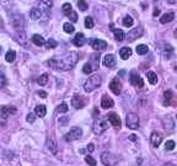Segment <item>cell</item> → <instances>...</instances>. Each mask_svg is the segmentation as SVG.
Instances as JSON below:
<instances>
[{"instance_id": "cell-28", "label": "cell", "mask_w": 177, "mask_h": 166, "mask_svg": "<svg viewBox=\"0 0 177 166\" xmlns=\"http://www.w3.org/2000/svg\"><path fill=\"white\" fill-rule=\"evenodd\" d=\"M32 42L36 44V46H43V44H46L44 38H43L42 36H40V34H33L32 36Z\"/></svg>"}, {"instance_id": "cell-37", "label": "cell", "mask_w": 177, "mask_h": 166, "mask_svg": "<svg viewBox=\"0 0 177 166\" xmlns=\"http://www.w3.org/2000/svg\"><path fill=\"white\" fill-rule=\"evenodd\" d=\"M94 25H95V24H94L92 17H90V16L85 17V27H86V28H92Z\"/></svg>"}, {"instance_id": "cell-1", "label": "cell", "mask_w": 177, "mask_h": 166, "mask_svg": "<svg viewBox=\"0 0 177 166\" xmlns=\"http://www.w3.org/2000/svg\"><path fill=\"white\" fill-rule=\"evenodd\" d=\"M79 60V54L76 52H70L69 54H66L65 57H63L62 59H49L47 62V64L54 69H60V70H69L72 69Z\"/></svg>"}, {"instance_id": "cell-5", "label": "cell", "mask_w": 177, "mask_h": 166, "mask_svg": "<svg viewBox=\"0 0 177 166\" xmlns=\"http://www.w3.org/2000/svg\"><path fill=\"white\" fill-rule=\"evenodd\" d=\"M126 123H127V127L130 128V129H138L139 128V117L138 115L133 113V112H129L126 117Z\"/></svg>"}, {"instance_id": "cell-44", "label": "cell", "mask_w": 177, "mask_h": 166, "mask_svg": "<svg viewBox=\"0 0 177 166\" xmlns=\"http://www.w3.org/2000/svg\"><path fill=\"white\" fill-rule=\"evenodd\" d=\"M6 83H8V80H6L5 75H4V74H0V89H3V87H5Z\"/></svg>"}, {"instance_id": "cell-45", "label": "cell", "mask_w": 177, "mask_h": 166, "mask_svg": "<svg viewBox=\"0 0 177 166\" xmlns=\"http://www.w3.org/2000/svg\"><path fill=\"white\" fill-rule=\"evenodd\" d=\"M68 109H69L68 105H66V103H62V105H59V107H58V112H60V113H65Z\"/></svg>"}, {"instance_id": "cell-55", "label": "cell", "mask_w": 177, "mask_h": 166, "mask_svg": "<svg viewBox=\"0 0 177 166\" xmlns=\"http://www.w3.org/2000/svg\"><path fill=\"white\" fill-rule=\"evenodd\" d=\"M176 70H177V68H176Z\"/></svg>"}, {"instance_id": "cell-10", "label": "cell", "mask_w": 177, "mask_h": 166, "mask_svg": "<svg viewBox=\"0 0 177 166\" xmlns=\"http://www.w3.org/2000/svg\"><path fill=\"white\" fill-rule=\"evenodd\" d=\"M91 47L95 50H103L107 48V42L98 40V38H94V40H91Z\"/></svg>"}, {"instance_id": "cell-53", "label": "cell", "mask_w": 177, "mask_h": 166, "mask_svg": "<svg viewBox=\"0 0 177 166\" xmlns=\"http://www.w3.org/2000/svg\"><path fill=\"white\" fill-rule=\"evenodd\" d=\"M175 37L177 38V27H176V30H175Z\"/></svg>"}, {"instance_id": "cell-40", "label": "cell", "mask_w": 177, "mask_h": 166, "mask_svg": "<svg viewBox=\"0 0 177 166\" xmlns=\"http://www.w3.org/2000/svg\"><path fill=\"white\" fill-rule=\"evenodd\" d=\"M78 8L81 11H86L87 10V3L85 2V0H79V2H78Z\"/></svg>"}, {"instance_id": "cell-27", "label": "cell", "mask_w": 177, "mask_h": 166, "mask_svg": "<svg viewBox=\"0 0 177 166\" xmlns=\"http://www.w3.org/2000/svg\"><path fill=\"white\" fill-rule=\"evenodd\" d=\"M146 78H148V81H149L151 85L157 84L159 78H157V75H156V74H155L154 71H148V73H146Z\"/></svg>"}, {"instance_id": "cell-8", "label": "cell", "mask_w": 177, "mask_h": 166, "mask_svg": "<svg viewBox=\"0 0 177 166\" xmlns=\"http://www.w3.org/2000/svg\"><path fill=\"white\" fill-rule=\"evenodd\" d=\"M129 81H130V84H132L133 86H135V87H143V86H144L143 79L140 78V75H139L137 71H132V73H130Z\"/></svg>"}, {"instance_id": "cell-7", "label": "cell", "mask_w": 177, "mask_h": 166, "mask_svg": "<svg viewBox=\"0 0 177 166\" xmlns=\"http://www.w3.org/2000/svg\"><path fill=\"white\" fill-rule=\"evenodd\" d=\"M16 112V108L15 107H11V106H3L0 108V122H5L11 113H15Z\"/></svg>"}, {"instance_id": "cell-46", "label": "cell", "mask_w": 177, "mask_h": 166, "mask_svg": "<svg viewBox=\"0 0 177 166\" xmlns=\"http://www.w3.org/2000/svg\"><path fill=\"white\" fill-rule=\"evenodd\" d=\"M86 150H87L88 153H92V151L95 150V145H94V144H88V145L86 146Z\"/></svg>"}, {"instance_id": "cell-20", "label": "cell", "mask_w": 177, "mask_h": 166, "mask_svg": "<svg viewBox=\"0 0 177 166\" xmlns=\"http://www.w3.org/2000/svg\"><path fill=\"white\" fill-rule=\"evenodd\" d=\"M16 41L19 42L20 44H26L27 43V37H26V32L25 31H17L16 32Z\"/></svg>"}, {"instance_id": "cell-34", "label": "cell", "mask_w": 177, "mask_h": 166, "mask_svg": "<svg viewBox=\"0 0 177 166\" xmlns=\"http://www.w3.org/2000/svg\"><path fill=\"white\" fill-rule=\"evenodd\" d=\"M94 70H96V69H95V67H94L91 63H86V64L84 65V68H82V71H84L85 74H91Z\"/></svg>"}, {"instance_id": "cell-50", "label": "cell", "mask_w": 177, "mask_h": 166, "mask_svg": "<svg viewBox=\"0 0 177 166\" xmlns=\"http://www.w3.org/2000/svg\"><path fill=\"white\" fill-rule=\"evenodd\" d=\"M129 139L130 140H137V135L135 134H132V135H129Z\"/></svg>"}, {"instance_id": "cell-23", "label": "cell", "mask_w": 177, "mask_h": 166, "mask_svg": "<svg viewBox=\"0 0 177 166\" xmlns=\"http://www.w3.org/2000/svg\"><path fill=\"white\" fill-rule=\"evenodd\" d=\"M30 16L33 21H37L40 20V18L42 17V11L40 9H36V8H33L31 11H30Z\"/></svg>"}, {"instance_id": "cell-35", "label": "cell", "mask_w": 177, "mask_h": 166, "mask_svg": "<svg viewBox=\"0 0 177 166\" xmlns=\"http://www.w3.org/2000/svg\"><path fill=\"white\" fill-rule=\"evenodd\" d=\"M63 28H64V32H66V33H73L74 31H75V27L70 24V22H65L64 25H63Z\"/></svg>"}, {"instance_id": "cell-30", "label": "cell", "mask_w": 177, "mask_h": 166, "mask_svg": "<svg viewBox=\"0 0 177 166\" xmlns=\"http://www.w3.org/2000/svg\"><path fill=\"white\" fill-rule=\"evenodd\" d=\"M113 32H114V38H116L118 42H122L123 40L126 38V34H124V32H123L122 30H119V28H116Z\"/></svg>"}, {"instance_id": "cell-41", "label": "cell", "mask_w": 177, "mask_h": 166, "mask_svg": "<svg viewBox=\"0 0 177 166\" xmlns=\"http://www.w3.org/2000/svg\"><path fill=\"white\" fill-rule=\"evenodd\" d=\"M66 16L69 17V20H70V21H73V22H76V21H78V15H76L75 11H70Z\"/></svg>"}, {"instance_id": "cell-15", "label": "cell", "mask_w": 177, "mask_h": 166, "mask_svg": "<svg viewBox=\"0 0 177 166\" xmlns=\"http://www.w3.org/2000/svg\"><path fill=\"white\" fill-rule=\"evenodd\" d=\"M164 96H165V101H164L165 105H167V106H170V105H173V106L177 105V100L175 99V96H173V94H172V91H171V90L165 91Z\"/></svg>"}, {"instance_id": "cell-36", "label": "cell", "mask_w": 177, "mask_h": 166, "mask_svg": "<svg viewBox=\"0 0 177 166\" xmlns=\"http://www.w3.org/2000/svg\"><path fill=\"white\" fill-rule=\"evenodd\" d=\"M57 46H58L57 41H54L53 38H49V40L46 42V48H48V49H53V48H56Z\"/></svg>"}, {"instance_id": "cell-51", "label": "cell", "mask_w": 177, "mask_h": 166, "mask_svg": "<svg viewBox=\"0 0 177 166\" xmlns=\"http://www.w3.org/2000/svg\"><path fill=\"white\" fill-rule=\"evenodd\" d=\"M163 166H175L173 164H170V162H167V164H164Z\"/></svg>"}, {"instance_id": "cell-14", "label": "cell", "mask_w": 177, "mask_h": 166, "mask_svg": "<svg viewBox=\"0 0 177 166\" xmlns=\"http://www.w3.org/2000/svg\"><path fill=\"white\" fill-rule=\"evenodd\" d=\"M143 32H144L143 28H140V27H138V28H133L130 32H128V34H127V40H128V41H134V40L139 38V37H141Z\"/></svg>"}, {"instance_id": "cell-49", "label": "cell", "mask_w": 177, "mask_h": 166, "mask_svg": "<svg viewBox=\"0 0 177 166\" xmlns=\"http://www.w3.org/2000/svg\"><path fill=\"white\" fill-rule=\"evenodd\" d=\"M159 14H160V10H159V9H155V10H154V12H153V15H154V16H157Z\"/></svg>"}, {"instance_id": "cell-21", "label": "cell", "mask_w": 177, "mask_h": 166, "mask_svg": "<svg viewBox=\"0 0 177 166\" xmlns=\"http://www.w3.org/2000/svg\"><path fill=\"white\" fill-rule=\"evenodd\" d=\"M119 55L123 60H127L130 55H132V49L129 47H123L121 50H119Z\"/></svg>"}, {"instance_id": "cell-18", "label": "cell", "mask_w": 177, "mask_h": 166, "mask_svg": "<svg viewBox=\"0 0 177 166\" xmlns=\"http://www.w3.org/2000/svg\"><path fill=\"white\" fill-rule=\"evenodd\" d=\"M103 65L107 68H113L116 65V58L113 54H107L103 58Z\"/></svg>"}, {"instance_id": "cell-22", "label": "cell", "mask_w": 177, "mask_h": 166, "mask_svg": "<svg viewBox=\"0 0 177 166\" xmlns=\"http://www.w3.org/2000/svg\"><path fill=\"white\" fill-rule=\"evenodd\" d=\"M48 149L52 154H57V150H58V144L56 142L54 138H50L49 142H48Z\"/></svg>"}, {"instance_id": "cell-33", "label": "cell", "mask_w": 177, "mask_h": 166, "mask_svg": "<svg viewBox=\"0 0 177 166\" xmlns=\"http://www.w3.org/2000/svg\"><path fill=\"white\" fill-rule=\"evenodd\" d=\"M148 52H149V48H148V46H145V44H139V46L137 47V53L140 54V55H144V54H146Z\"/></svg>"}, {"instance_id": "cell-2", "label": "cell", "mask_w": 177, "mask_h": 166, "mask_svg": "<svg viewBox=\"0 0 177 166\" xmlns=\"http://www.w3.org/2000/svg\"><path fill=\"white\" fill-rule=\"evenodd\" d=\"M101 83H102V78L100 75H92L90 76L84 84V90L86 92H91L94 90H96L97 87L101 86Z\"/></svg>"}, {"instance_id": "cell-25", "label": "cell", "mask_w": 177, "mask_h": 166, "mask_svg": "<svg viewBox=\"0 0 177 166\" xmlns=\"http://www.w3.org/2000/svg\"><path fill=\"white\" fill-rule=\"evenodd\" d=\"M175 18V14L173 12H167V14H164L160 18V22L161 24H167V22H171Z\"/></svg>"}, {"instance_id": "cell-43", "label": "cell", "mask_w": 177, "mask_h": 166, "mask_svg": "<svg viewBox=\"0 0 177 166\" xmlns=\"http://www.w3.org/2000/svg\"><path fill=\"white\" fill-rule=\"evenodd\" d=\"M62 9H63V12H64V15H68L70 11H73V9H72V5L70 4H64L63 6H62Z\"/></svg>"}, {"instance_id": "cell-17", "label": "cell", "mask_w": 177, "mask_h": 166, "mask_svg": "<svg viewBox=\"0 0 177 166\" xmlns=\"http://www.w3.org/2000/svg\"><path fill=\"white\" fill-rule=\"evenodd\" d=\"M114 105L113 100L111 97H108L107 95H103L102 96V100H101V107L105 108V109H108V108H112Z\"/></svg>"}, {"instance_id": "cell-54", "label": "cell", "mask_w": 177, "mask_h": 166, "mask_svg": "<svg viewBox=\"0 0 177 166\" xmlns=\"http://www.w3.org/2000/svg\"><path fill=\"white\" fill-rule=\"evenodd\" d=\"M2 50H3V49H2V47H0V53H2Z\"/></svg>"}, {"instance_id": "cell-39", "label": "cell", "mask_w": 177, "mask_h": 166, "mask_svg": "<svg viewBox=\"0 0 177 166\" xmlns=\"http://www.w3.org/2000/svg\"><path fill=\"white\" fill-rule=\"evenodd\" d=\"M85 161L88 164V166H96V160L92 156H90V155H86L85 156Z\"/></svg>"}, {"instance_id": "cell-47", "label": "cell", "mask_w": 177, "mask_h": 166, "mask_svg": "<svg viewBox=\"0 0 177 166\" xmlns=\"http://www.w3.org/2000/svg\"><path fill=\"white\" fill-rule=\"evenodd\" d=\"M27 122H30V123H32V122H34V115L33 113H30V115H27Z\"/></svg>"}, {"instance_id": "cell-6", "label": "cell", "mask_w": 177, "mask_h": 166, "mask_svg": "<svg viewBox=\"0 0 177 166\" xmlns=\"http://www.w3.org/2000/svg\"><path fill=\"white\" fill-rule=\"evenodd\" d=\"M12 26H14V28L16 30V32L17 31H25L24 28H25V20H24V17H22V15H14L12 16Z\"/></svg>"}, {"instance_id": "cell-12", "label": "cell", "mask_w": 177, "mask_h": 166, "mask_svg": "<svg viewBox=\"0 0 177 166\" xmlns=\"http://www.w3.org/2000/svg\"><path fill=\"white\" fill-rule=\"evenodd\" d=\"M150 143L154 148H157L163 143V135L159 133V132H153L151 135H150Z\"/></svg>"}, {"instance_id": "cell-24", "label": "cell", "mask_w": 177, "mask_h": 166, "mask_svg": "<svg viewBox=\"0 0 177 166\" xmlns=\"http://www.w3.org/2000/svg\"><path fill=\"white\" fill-rule=\"evenodd\" d=\"M47 113V108L43 105H38L36 108H34V115H37L38 117H44Z\"/></svg>"}, {"instance_id": "cell-42", "label": "cell", "mask_w": 177, "mask_h": 166, "mask_svg": "<svg viewBox=\"0 0 177 166\" xmlns=\"http://www.w3.org/2000/svg\"><path fill=\"white\" fill-rule=\"evenodd\" d=\"M175 146H176V144H175L173 140H167L166 144H165L166 150H173V149H175Z\"/></svg>"}, {"instance_id": "cell-26", "label": "cell", "mask_w": 177, "mask_h": 166, "mask_svg": "<svg viewBox=\"0 0 177 166\" xmlns=\"http://www.w3.org/2000/svg\"><path fill=\"white\" fill-rule=\"evenodd\" d=\"M53 6V0H41L40 2V10H48Z\"/></svg>"}, {"instance_id": "cell-3", "label": "cell", "mask_w": 177, "mask_h": 166, "mask_svg": "<svg viewBox=\"0 0 177 166\" xmlns=\"http://www.w3.org/2000/svg\"><path fill=\"white\" fill-rule=\"evenodd\" d=\"M108 119L107 118H103V117H98L95 119L94 122V133L96 135H101L102 133H105L108 128Z\"/></svg>"}, {"instance_id": "cell-32", "label": "cell", "mask_w": 177, "mask_h": 166, "mask_svg": "<svg viewBox=\"0 0 177 166\" xmlns=\"http://www.w3.org/2000/svg\"><path fill=\"white\" fill-rule=\"evenodd\" d=\"M133 24H134V20H133L132 16H129V15L124 16V18H123V26L124 27H132Z\"/></svg>"}, {"instance_id": "cell-13", "label": "cell", "mask_w": 177, "mask_h": 166, "mask_svg": "<svg viewBox=\"0 0 177 166\" xmlns=\"http://www.w3.org/2000/svg\"><path fill=\"white\" fill-rule=\"evenodd\" d=\"M86 105V101L84 100L82 96L80 95H75L73 99H72V106L75 107V108H84Z\"/></svg>"}, {"instance_id": "cell-29", "label": "cell", "mask_w": 177, "mask_h": 166, "mask_svg": "<svg viewBox=\"0 0 177 166\" xmlns=\"http://www.w3.org/2000/svg\"><path fill=\"white\" fill-rule=\"evenodd\" d=\"M163 124H164V127H165V129H172L173 128V125H175V123H173V121H172V118L171 117H165L164 119H163Z\"/></svg>"}, {"instance_id": "cell-31", "label": "cell", "mask_w": 177, "mask_h": 166, "mask_svg": "<svg viewBox=\"0 0 177 166\" xmlns=\"http://www.w3.org/2000/svg\"><path fill=\"white\" fill-rule=\"evenodd\" d=\"M15 58H16V52L15 50H8L6 52V55H5V60L8 62V63H12L14 60H15Z\"/></svg>"}, {"instance_id": "cell-48", "label": "cell", "mask_w": 177, "mask_h": 166, "mask_svg": "<svg viewBox=\"0 0 177 166\" xmlns=\"http://www.w3.org/2000/svg\"><path fill=\"white\" fill-rule=\"evenodd\" d=\"M37 94H38L42 99H46V97H47V92H44V91H42V90H41V91H38Z\"/></svg>"}, {"instance_id": "cell-11", "label": "cell", "mask_w": 177, "mask_h": 166, "mask_svg": "<svg viewBox=\"0 0 177 166\" xmlns=\"http://www.w3.org/2000/svg\"><path fill=\"white\" fill-rule=\"evenodd\" d=\"M110 89H111V91L113 92L114 95H119L121 91H122V83H121L117 78H114V79L110 83Z\"/></svg>"}, {"instance_id": "cell-4", "label": "cell", "mask_w": 177, "mask_h": 166, "mask_svg": "<svg viewBox=\"0 0 177 166\" xmlns=\"http://www.w3.org/2000/svg\"><path fill=\"white\" fill-rule=\"evenodd\" d=\"M81 135H82V129H81L80 127H73V128L70 129V131L65 134L64 139H65L66 142H74V140H76V139H80Z\"/></svg>"}, {"instance_id": "cell-52", "label": "cell", "mask_w": 177, "mask_h": 166, "mask_svg": "<svg viewBox=\"0 0 177 166\" xmlns=\"http://www.w3.org/2000/svg\"><path fill=\"white\" fill-rule=\"evenodd\" d=\"M167 2H169L170 4H175V2H176V0H167Z\"/></svg>"}, {"instance_id": "cell-9", "label": "cell", "mask_w": 177, "mask_h": 166, "mask_svg": "<svg viewBox=\"0 0 177 166\" xmlns=\"http://www.w3.org/2000/svg\"><path fill=\"white\" fill-rule=\"evenodd\" d=\"M116 158L111 154V153H103L102 155H101V162L105 165V166H113L114 164H116Z\"/></svg>"}, {"instance_id": "cell-16", "label": "cell", "mask_w": 177, "mask_h": 166, "mask_svg": "<svg viewBox=\"0 0 177 166\" xmlns=\"http://www.w3.org/2000/svg\"><path fill=\"white\" fill-rule=\"evenodd\" d=\"M107 119L111 122V124L113 125V127H116V128H121L122 127V121H121V118L118 117V115H116V113H110L108 116H107Z\"/></svg>"}, {"instance_id": "cell-19", "label": "cell", "mask_w": 177, "mask_h": 166, "mask_svg": "<svg viewBox=\"0 0 177 166\" xmlns=\"http://www.w3.org/2000/svg\"><path fill=\"white\" fill-rule=\"evenodd\" d=\"M85 42H86V38H85V36H84L82 33H78V34L74 37V40H73V43H74V46H76V47H82V46L85 44Z\"/></svg>"}, {"instance_id": "cell-38", "label": "cell", "mask_w": 177, "mask_h": 166, "mask_svg": "<svg viewBox=\"0 0 177 166\" xmlns=\"http://www.w3.org/2000/svg\"><path fill=\"white\" fill-rule=\"evenodd\" d=\"M38 84L41 85V86H43V85H46L47 84V81H48V75L47 74H43V75H41L40 78H38Z\"/></svg>"}]
</instances>
